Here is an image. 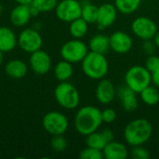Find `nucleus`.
Masks as SVG:
<instances>
[{
    "instance_id": "nucleus-1",
    "label": "nucleus",
    "mask_w": 159,
    "mask_h": 159,
    "mask_svg": "<svg viewBox=\"0 0 159 159\" xmlns=\"http://www.w3.org/2000/svg\"><path fill=\"white\" fill-rule=\"evenodd\" d=\"M102 124V111L95 106H83L75 114V128L81 135L87 136L97 131Z\"/></svg>"
},
{
    "instance_id": "nucleus-2",
    "label": "nucleus",
    "mask_w": 159,
    "mask_h": 159,
    "mask_svg": "<svg viewBox=\"0 0 159 159\" xmlns=\"http://www.w3.org/2000/svg\"><path fill=\"white\" fill-rule=\"evenodd\" d=\"M153 134V126L145 118H137L130 121L124 129V138L130 146L144 144Z\"/></svg>"
},
{
    "instance_id": "nucleus-3",
    "label": "nucleus",
    "mask_w": 159,
    "mask_h": 159,
    "mask_svg": "<svg viewBox=\"0 0 159 159\" xmlns=\"http://www.w3.org/2000/svg\"><path fill=\"white\" fill-rule=\"evenodd\" d=\"M83 73L90 79H102L108 73L109 63L104 54L89 51L81 61Z\"/></svg>"
},
{
    "instance_id": "nucleus-4",
    "label": "nucleus",
    "mask_w": 159,
    "mask_h": 159,
    "mask_svg": "<svg viewBox=\"0 0 159 159\" xmlns=\"http://www.w3.org/2000/svg\"><path fill=\"white\" fill-rule=\"evenodd\" d=\"M54 97L57 103L66 110H74L77 108L80 102L78 90L68 81L61 82L55 88Z\"/></svg>"
},
{
    "instance_id": "nucleus-5",
    "label": "nucleus",
    "mask_w": 159,
    "mask_h": 159,
    "mask_svg": "<svg viewBox=\"0 0 159 159\" xmlns=\"http://www.w3.org/2000/svg\"><path fill=\"white\" fill-rule=\"evenodd\" d=\"M152 74L142 65H134L128 69L125 75V84L137 94L151 85Z\"/></svg>"
},
{
    "instance_id": "nucleus-6",
    "label": "nucleus",
    "mask_w": 159,
    "mask_h": 159,
    "mask_svg": "<svg viewBox=\"0 0 159 159\" xmlns=\"http://www.w3.org/2000/svg\"><path fill=\"white\" fill-rule=\"evenodd\" d=\"M89 53V47L80 39L74 38L65 42L61 48V56L71 63L81 62Z\"/></svg>"
},
{
    "instance_id": "nucleus-7",
    "label": "nucleus",
    "mask_w": 159,
    "mask_h": 159,
    "mask_svg": "<svg viewBox=\"0 0 159 159\" xmlns=\"http://www.w3.org/2000/svg\"><path fill=\"white\" fill-rule=\"evenodd\" d=\"M44 129L50 135H63L69 127L68 118L61 112L51 111L47 113L42 120Z\"/></svg>"
},
{
    "instance_id": "nucleus-8",
    "label": "nucleus",
    "mask_w": 159,
    "mask_h": 159,
    "mask_svg": "<svg viewBox=\"0 0 159 159\" xmlns=\"http://www.w3.org/2000/svg\"><path fill=\"white\" fill-rule=\"evenodd\" d=\"M54 10L60 20L70 23L81 17L82 6L77 0H61Z\"/></svg>"
},
{
    "instance_id": "nucleus-9",
    "label": "nucleus",
    "mask_w": 159,
    "mask_h": 159,
    "mask_svg": "<svg viewBox=\"0 0 159 159\" xmlns=\"http://www.w3.org/2000/svg\"><path fill=\"white\" fill-rule=\"evenodd\" d=\"M18 45L23 51L31 54L42 48L43 38L37 30L34 28H26L19 34Z\"/></svg>"
},
{
    "instance_id": "nucleus-10",
    "label": "nucleus",
    "mask_w": 159,
    "mask_h": 159,
    "mask_svg": "<svg viewBox=\"0 0 159 159\" xmlns=\"http://www.w3.org/2000/svg\"><path fill=\"white\" fill-rule=\"evenodd\" d=\"M131 30L133 34L140 39L150 40L155 37L158 29L153 20L148 17L141 16L132 21Z\"/></svg>"
},
{
    "instance_id": "nucleus-11",
    "label": "nucleus",
    "mask_w": 159,
    "mask_h": 159,
    "mask_svg": "<svg viewBox=\"0 0 159 159\" xmlns=\"http://www.w3.org/2000/svg\"><path fill=\"white\" fill-rule=\"evenodd\" d=\"M51 58L49 54L41 48L31 53L29 64L32 71L39 75H46L51 69Z\"/></svg>"
},
{
    "instance_id": "nucleus-12",
    "label": "nucleus",
    "mask_w": 159,
    "mask_h": 159,
    "mask_svg": "<svg viewBox=\"0 0 159 159\" xmlns=\"http://www.w3.org/2000/svg\"><path fill=\"white\" fill-rule=\"evenodd\" d=\"M109 43L110 49L119 54H125L129 52L133 45L130 35L122 31H116L113 33L109 36Z\"/></svg>"
},
{
    "instance_id": "nucleus-13",
    "label": "nucleus",
    "mask_w": 159,
    "mask_h": 159,
    "mask_svg": "<svg viewBox=\"0 0 159 159\" xmlns=\"http://www.w3.org/2000/svg\"><path fill=\"white\" fill-rule=\"evenodd\" d=\"M117 9L114 4L106 3L99 7L97 25L99 29H105L114 24L117 16Z\"/></svg>"
},
{
    "instance_id": "nucleus-14",
    "label": "nucleus",
    "mask_w": 159,
    "mask_h": 159,
    "mask_svg": "<svg viewBox=\"0 0 159 159\" xmlns=\"http://www.w3.org/2000/svg\"><path fill=\"white\" fill-rule=\"evenodd\" d=\"M116 96L114 84L108 79H100L96 88V99L102 104L111 103Z\"/></svg>"
},
{
    "instance_id": "nucleus-15",
    "label": "nucleus",
    "mask_w": 159,
    "mask_h": 159,
    "mask_svg": "<svg viewBox=\"0 0 159 159\" xmlns=\"http://www.w3.org/2000/svg\"><path fill=\"white\" fill-rule=\"evenodd\" d=\"M32 14L30 11V5L18 4L13 7L9 14V20L15 27H23L31 20Z\"/></svg>"
},
{
    "instance_id": "nucleus-16",
    "label": "nucleus",
    "mask_w": 159,
    "mask_h": 159,
    "mask_svg": "<svg viewBox=\"0 0 159 159\" xmlns=\"http://www.w3.org/2000/svg\"><path fill=\"white\" fill-rule=\"evenodd\" d=\"M116 95L121 102L124 110L128 112H132L138 107V99L137 93L129 89L128 86H123L118 89L116 91Z\"/></svg>"
},
{
    "instance_id": "nucleus-17",
    "label": "nucleus",
    "mask_w": 159,
    "mask_h": 159,
    "mask_svg": "<svg viewBox=\"0 0 159 159\" xmlns=\"http://www.w3.org/2000/svg\"><path fill=\"white\" fill-rule=\"evenodd\" d=\"M102 155L106 159H126L129 157V150L125 144L112 141L102 149Z\"/></svg>"
},
{
    "instance_id": "nucleus-18",
    "label": "nucleus",
    "mask_w": 159,
    "mask_h": 159,
    "mask_svg": "<svg viewBox=\"0 0 159 159\" xmlns=\"http://www.w3.org/2000/svg\"><path fill=\"white\" fill-rule=\"evenodd\" d=\"M18 45V38L14 32L7 26H0V50L10 52Z\"/></svg>"
},
{
    "instance_id": "nucleus-19",
    "label": "nucleus",
    "mask_w": 159,
    "mask_h": 159,
    "mask_svg": "<svg viewBox=\"0 0 159 159\" xmlns=\"http://www.w3.org/2000/svg\"><path fill=\"white\" fill-rule=\"evenodd\" d=\"M6 74L13 79H20L24 77L28 72L27 64L19 59L10 60L5 66Z\"/></svg>"
},
{
    "instance_id": "nucleus-20",
    "label": "nucleus",
    "mask_w": 159,
    "mask_h": 159,
    "mask_svg": "<svg viewBox=\"0 0 159 159\" xmlns=\"http://www.w3.org/2000/svg\"><path fill=\"white\" fill-rule=\"evenodd\" d=\"M89 49L90 51L106 54L110 49V43H109V36L98 34L93 35L89 42Z\"/></svg>"
},
{
    "instance_id": "nucleus-21",
    "label": "nucleus",
    "mask_w": 159,
    "mask_h": 159,
    "mask_svg": "<svg viewBox=\"0 0 159 159\" xmlns=\"http://www.w3.org/2000/svg\"><path fill=\"white\" fill-rule=\"evenodd\" d=\"M72 64L73 63L65 60L59 61L54 68V75L56 79L60 82L68 81L74 74V68Z\"/></svg>"
},
{
    "instance_id": "nucleus-22",
    "label": "nucleus",
    "mask_w": 159,
    "mask_h": 159,
    "mask_svg": "<svg viewBox=\"0 0 159 159\" xmlns=\"http://www.w3.org/2000/svg\"><path fill=\"white\" fill-rule=\"evenodd\" d=\"M88 31H89V23L81 17L70 22L69 32L74 38L76 39L83 38L87 34Z\"/></svg>"
},
{
    "instance_id": "nucleus-23",
    "label": "nucleus",
    "mask_w": 159,
    "mask_h": 159,
    "mask_svg": "<svg viewBox=\"0 0 159 159\" xmlns=\"http://www.w3.org/2000/svg\"><path fill=\"white\" fill-rule=\"evenodd\" d=\"M82 12L81 18H83L88 23H96L98 18L99 7L89 2V0H82Z\"/></svg>"
},
{
    "instance_id": "nucleus-24",
    "label": "nucleus",
    "mask_w": 159,
    "mask_h": 159,
    "mask_svg": "<svg viewBox=\"0 0 159 159\" xmlns=\"http://www.w3.org/2000/svg\"><path fill=\"white\" fill-rule=\"evenodd\" d=\"M141 100L147 105L153 106L159 102V91L157 87H153L149 85L144 89H143L140 93Z\"/></svg>"
},
{
    "instance_id": "nucleus-25",
    "label": "nucleus",
    "mask_w": 159,
    "mask_h": 159,
    "mask_svg": "<svg viewBox=\"0 0 159 159\" xmlns=\"http://www.w3.org/2000/svg\"><path fill=\"white\" fill-rule=\"evenodd\" d=\"M142 0H115V6L122 14H132L140 7Z\"/></svg>"
},
{
    "instance_id": "nucleus-26",
    "label": "nucleus",
    "mask_w": 159,
    "mask_h": 159,
    "mask_svg": "<svg viewBox=\"0 0 159 159\" xmlns=\"http://www.w3.org/2000/svg\"><path fill=\"white\" fill-rule=\"evenodd\" d=\"M107 143L108 142L104 138L102 131L99 132L97 130L86 136V144L89 147H92V148L102 151V149L105 147Z\"/></svg>"
},
{
    "instance_id": "nucleus-27",
    "label": "nucleus",
    "mask_w": 159,
    "mask_h": 159,
    "mask_svg": "<svg viewBox=\"0 0 159 159\" xmlns=\"http://www.w3.org/2000/svg\"><path fill=\"white\" fill-rule=\"evenodd\" d=\"M58 4V0H33L30 4L37 9L39 13H47L54 10Z\"/></svg>"
},
{
    "instance_id": "nucleus-28",
    "label": "nucleus",
    "mask_w": 159,
    "mask_h": 159,
    "mask_svg": "<svg viewBox=\"0 0 159 159\" xmlns=\"http://www.w3.org/2000/svg\"><path fill=\"white\" fill-rule=\"evenodd\" d=\"M68 143L63 135H54L50 141V147L56 153H61L67 148Z\"/></svg>"
},
{
    "instance_id": "nucleus-29",
    "label": "nucleus",
    "mask_w": 159,
    "mask_h": 159,
    "mask_svg": "<svg viewBox=\"0 0 159 159\" xmlns=\"http://www.w3.org/2000/svg\"><path fill=\"white\" fill-rule=\"evenodd\" d=\"M79 157L81 159H102V151L87 146L79 153Z\"/></svg>"
},
{
    "instance_id": "nucleus-30",
    "label": "nucleus",
    "mask_w": 159,
    "mask_h": 159,
    "mask_svg": "<svg viewBox=\"0 0 159 159\" xmlns=\"http://www.w3.org/2000/svg\"><path fill=\"white\" fill-rule=\"evenodd\" d=\"M131 157L134 159H148L150 158V153L143 145H137L132 146Z\"/></svg>"
},
{
    "instance_id": "nucleus-31",
    "label": "nucleus",
    "mask_w": 159,
    "mask_h": 159,
    "mask_svg": "<svg viewBox=\"0 0 159 159\" xmlns=\"http://www.w3.org/2000/svg\"><path fill=\"white\" fill-rule=\"evenodd\" d=\"M145 68L152 74L154 72H156L157 70L159 69V57L155 55V54H152V55H149L148 58L146 59L145 61V64H144Z\"/></svg>"
},
{
    "instance_id": "nucleus-32",
    "label": "nucleus",
    "mask_w": 159,
    "mask_h": 159,
    "mask_svg": "<svg viewBox=\"0 0 159 159\" xmlns=\"http://www.w3.org/2000/svg\"><path fill=\"white\" fill-rule=\"evenodd\" d=\"M116 118V112L112 108H106L102 111V122L110 124L114 122Z\"/></svg>"
},
{
    "instance_id": "nucleus-33",
    "label": "nucleus",
    "mask_w": 159,
    "mask_h": 159,
    "mask_svg": "<svg viewBox=\"0 0 159 159\" xmlns=\"http://www.w3.org/2000/svg\"><path fill=\"white\" fill-rule=\"evenodd\" d=\"M142 48H143V50L149 56V55L155 54L156 48L157 47L156 43L154 42V40L150 39V40H143Z\"/></svg>"
},
{
    "instance_id": "nucleus-34",
    "label": "nucleus",
    "mask_w": 159,
    "mask_h": 159,
    "mask_svg": "<svg viewBox=\"0 0 159 159\" xmlns=\"http://www.w3.org/2000/svg\"><path fill=\"white\" fill-rule=\"evenodd\" d=\"M102 133L103 134L104 138L108 143L114 141V132L110 129H104L103 130H102Z\"/></svg>"
},
{
    "instance_id": "nucleus-35",
    "label": "nucleus",
    "mask_w": 159,
    "mask_h": 159,
    "mask_svg": "<svg viewBox=\"0 0 159 159\" xmlns=\"http://www.w3.org/2000/svg\"><path fill=\"white\" fill-rule=\"evenodd\" d=\"M152 82L155 85V87L159 88V69L152 73Z\"/></svg>"
},
{
    "instance_id": "nucleus-36",
    "label": "nucleus",
    "mask_w": 159,
    "mask_h": 159,
    "mask_svg": "<svg viewBox=\"0 0 159 159\" xmlns=\"http://www.w3.org/2000/svg\"><path fill=\"white\" fill-rule=\"evenodd\" d=\"M14 1H16L18 4L20 5H30L33 0H14Z\"/></svg>"
},
{
    "instance_id": "nucleus-37",
    "label": "nucleus",
    "mask_w": 159,
    "mask_h": 159,
    "mask_svg": "<svg viewBox=\"0 0 159 159\" xmlns=\"http://www.w3.org/2000/svg\"><path fill=\"white\" fill-rule=\"evenodd\" d=\"M153 40H154V42L156 43L157 47L159 48V30H157V34H156L155 37L153 38Z\"/></svg>"
},
{
    "instance_id": "nucleus-38",
    "label": "nucleus",
    "mask_w": 159,
    "mask_h": 159,
    "mask_svg": "<svg viewBox=\"0 0 159 159\" xmlns=\"http://www.w3.org/2000/svg\"><path fill=\"white\" fill-rule=\"evenodd\" d=\"M3 61H4V52H2V51L0 50V65L2 64Z\"/></svg>"
},
{
    "instance_id": "nucleus-39",
    "label": "nucleus",
    "mask_w": 159,
    "mask_h": 159,
    "mask_svg": "<svg viewBox=\"0 0 159 159\" xmlns=\"http://www.w3.org/2000/svg\"><path fill=\"white\" fill-rule=\"evenodd\" d=\"M2 12H3V6L0 4V15L2 14Z\"/></svg>"
}]
</instances>
